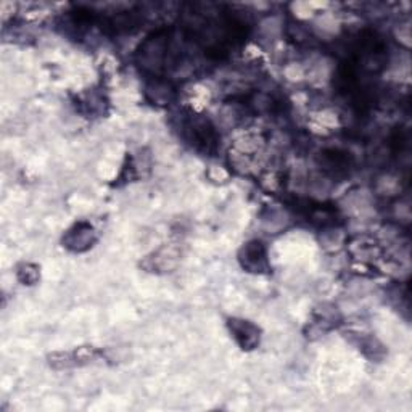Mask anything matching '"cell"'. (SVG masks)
<instances>
[{"label": "cell", "mask_w": 412, "mask_h": 412, "mask_svg": "<svg viewBox=\"0 0 412 412\" xmlns=\"http://www.w3.org/2000/svg\"><path fill=\"white\" fill-rule=\"evenodd\" d=\"M92 242H94V229L87 222L76 224L75 229L70 231V233L66 235V246H73V248L77 251L89 248Z\"/></svg>", "instance_id": "obj_2"}, {"label": "cell", "mask_w": 412, "mask_h": 412, "mask_svg": "<svg viewBox=\"0 0 412 412\" xmlns=\"http://www.w3.org/2000/svg\"><path fill=\"white\" fill-rule=\"evenodd\" d=\"M245 253V263L244 266H246L251 271L259 272L261 269H264L266 266V250L261 242H250V244L245 245L244 248Z\"/></svg>", "instance_id": "obj_3"}, {"label": "cell", "mask_w": 412, "mask_h": 412, "mask_svg": "<svg viewBox=\"0 0 412 412\" xmlns=\"http://www.w3.org/2000/svg\"><path fill=\"white\" fill-rule=\"evenodd\" d=\"M229 327H231L232 335L242 346V350H253L259 343L258 327L253 326L248 320L231 319L229 320Z\"/></svg>", "instance_id": "obj_1"}]
</instances>
